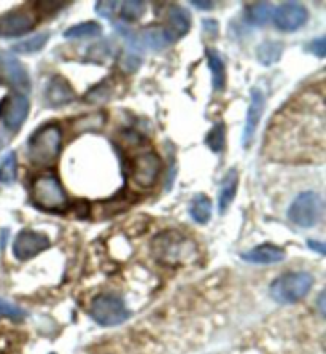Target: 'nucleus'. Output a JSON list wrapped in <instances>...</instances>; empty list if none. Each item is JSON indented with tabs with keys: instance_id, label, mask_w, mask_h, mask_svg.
<instances>
[{
	"instance_id": "29",
	"label": "nucleus",
	"mask_w": 326,
	"mask_h": 354,
	"mask_svg": "<svg viewBox=\"0 0 326 354\" xmlns=\"http://www.w3.org/2000/svg\"><path fill=\"white\" fill-rule=\"evenodd\" d=\"M112 96V82L103 80L97 85H94L90 91L85 95V101L88 104H102L107 102Z\"/></svg>"
},
{
	"instance_id": "28",
	"label": "nucleus",
	"mask_w": 326,
	"mask_h": 354,
	"mask_svg": "<svg viewBox=\"0 0 326 354\" xmlns=\"http://www.w3.org/2000/svg\"><path fill=\"white\" fill-rule=\"evenodd\" d=\"M147 12V3L139 2V0H129V2L121 3V19L126 23H134L142 19L143 14Z\"/></svg>"
},
{
	"instance_id": "17",
	"label": "nucleus",
	"mask_w": 326,
	"mask_h": 354,
	"mask_svg": "<svg viewBox=\"0 0 326 354\" xmlns=\"http://www.w3.org/2000/svg\"><path fill=\"white\" fill-rule=\"evenodd\" d=\"M107 123V114L103 110H94L90 114L82 115L72 121L71 130L75 136L86 134V132L101 131Z\"/></svg>"
},
{
	"instance_id": "2",
	"label": "nucleus",
	"mask_w": 326,
	"mask_h": 354,
	"mask_svg": "<svg viewBox=\"0 0 326 354\" xmlns=\"http://www.w3.org/2000/svg\"><path fill=\"white\" fill-rule=\"evenodd\" d=\"M62 149V130L58 123H45L32 132L27 142V158L37 168L53 166Z\"/></svg>"
},
{
	"instance_id": "9",
	"label": "nucleus",
	"mask_w": 326,
	"mask_h": 354,
	"mask_svg": "<svg viewBox=\"0 0 326 354\" xmlns=\"http://www.w3.org/2000/svg\"><path fill=\"white\" fill-rule=\"evenodd\" d=\"M37 26V16L29 8H14L0 16V37L12 38L34 31Z\"/></svg>"
},
{
	"instance_id": "24",
	"label": "nucleus",
	"mask_w": 326,
	"mask_h": 354,
	"mask_svg": "<svg viewBox=\"0 0 326 354\" xmlns=\"http://www.w3.org/2000/svg\"><path fill=\"white\" fill-rule=\"evenodd\" d=\"M18 177V156L14 152H8L0 160V184L10 185Z\"/></svg>"
},
{
	"instance_id": "15",
	"label": "nucleus",
	"mask_w": 326,
	"mask_h": 354,
	"mask_svg": "<svg viewBox=\"0 0 326 354\" xmlns=\"http://www.w3.org/2000/svg\"><path fill=\"white\" fill-rule=\"evenodd\" d=\"M166 31L169 34L172 42H177L179 38L186 36L191 27V14L186 12L180 5H172L167 13V26Z\"/></svg>"
},
{
	"instance_id": "34",
	"label": "nucleus",
	"mask_w": 326,
	"mask_h": 354,
	"mask_svg": "<svg viewBox=\"0 0 326 354\" xmlns=\"http://www.w3.org/2000/svg\"><path fill=\"white\" fill-rule=\"evenodd\" d=\"M204 32L210 37H216V34H218V23L215 19H204Z\"/></svg>"
},
{
	"instance_id": "19",
	"label": "nucleus",
	"mask_w": 326,
	"mask_h": 354,
	"mask_svg": "<svg viewBox=\"0 0 326 354\" xmlns=\"http://www.w3.org/2000/svg\"><path fill=\"white\" fill-rule=\"evenodd\" d=\"M140 38L143 45L150 47L151 50H162V48H166L167 45H171V43H174L169 34H167L166 27L158 26V24L143 29L140 34Z\"/></svg>"
},
{
	"instance_id": "27",
	"label": "nucleus",
	"mask_w": 326,
	"mask_h": 354,
	"mask_svg": "<svg viewBox=\"0 0 326 354\" xmlns=\"http://www.w3.org/2000/svg\"><path fill=\"white\" fill-rule=\"evenodd\" d=\"M205 144L212 152H214V154L223 152L226 144V126L223 121H216L215 125L212 126V130L205 137Z\"/></svg>"
},
{
	"instance_id": "32",
	"label": "nucleus",
	"mask_w": 326,
	"mask_h": 354,
	"mask_svg": "<svg viewBox=\"0 0 326 354\" xmlns=\"http://www.w3.org/2000/svg\"><path fill=\"white\" fill-rule=\"evenodd\" d=\"M310 51H312L315 56L325 58L326 56V38L320 37V38H317V40H314L312 43H310Z\"/></svg>"
},
{
	"instance_id": "1",
	"label": "nucleus",
	"mask_w": 326,
	"mask_h": 354,
	"mask_svg": "<svg viewBox=\"0 0 326 354\" xmlns=\"http://www.w3.org/2000/svg\"><path fill=\"white\" fill-rule=\"evenodd\" d=\"M151 254L164 265H186L197 257V246L177 230H164L151 239Z\"/></svg>"
},
{
	"instance_id": "13",
	"label": "nucleus",
	"mask_w": 326,
	"mask_h": 354,
	"mask_svg": "<svg viewBox=\"0 0 326 354\" xmlns=\"http://www.w3.org/2000/svg\"><path fill=\"white\" fill-rule=\"evenodd\" d=\"M73 99H75V91H73L71 82L66 77L53 75L49 78L45 88V104L49 109L67 106Z\"/></svg>"
},
{
	"instance_id": "26",
	"label": "nucleus",
	"mask_w": 326,
	"mask_h": 354,
	"mask_svg": "<svg viewBox=\"0 0 326 354\" xmlns=\"http://www.w3.org/2000/svg\"><path fill=\"white\" fill-rule=\"evenodd\" d=\"M48 40H49V34L40 32V34H36V36L26 38V40L16 43V45L13 47V50L16 53H23V55H31V53L40 51L42 48L47 45Z\"/></svg>"
},
{
	"instance_id": "30",
	"label": "nucleus",
	"mask_w": 326,
	"mask_h": 354,
	"mask_svg": "<svg viewBox=\"0 0 326 354\" xmlns=\"http://www.w3.org/2000/svg\"><path fill=\"white\" fill-rule=\"evenodd\" d=\"M0 314H2L3 318L12 319L14 322H21L23 319L26 318V311H24L23 308H19L18 305L3 298H0Z\"/></svg>"
},
{
	"instance_id": "12",
	"label": "nucleus",
	"mask_w": 326,
	"mask_h": 354,
	"mask_svg": "<svg viewBox=\"0 0 326 354\" xmlns=\"http://www.w3.org/2000/svg\"><path fill=\"white\" fill-rule=\"evenodd\" d=\"M266 107V99L263 91L258 90V88H253L250 93V106L249 110H247L245 117V126H244V136H242V145L250 147L251 141H253L255 132L258 130L261 117L264 114Z\"/></svg>"
},
{
	"instance_id": "14",
	"label": "nucleus",
	"mask_w": 326,
	"mask_h": 354,
	"mask_svg": "<svg viewBox=\"0 0 326 354\" xmlns=\"http://www.w3.org/2000/svg\"><path fill=\"white\" fill-rule=\"evenodd\" d=\"M2 71L5 80L10 83V86L13 88L14 93L23 95V93L31 90V78H29V73L16 58L5 55L2 61Z\"/></svg>"
},
{
	"instance_id": "21",
	"label": "nucleus",
	"mask_w": 326,
	"mask_h": 354,
	"mask_svg": "<svg viewBox=\"0 0 326 354\" xmlns=\"http://www.w3.org/2000/svg\"><path fill=\"white\" fill-rule=\"evenodd\" d=\"M190 215L196 224H201V225L209 224V220L212 217V200L209 196L204 193L196 195L195 198L191 200Z\"/></svg>"
},
{
	"instance_id": "22",
	"label": "nucleus",
	"mask_w": 326,
	"mask_h": 354,
	"mask_svg": "<svg viewBox=\"0 0 326 354\" xmlns=\"http://www.w3.org/2000/svg\"><path fill=\"white\" fill-rule=\"evenodd\" d=\"M284 43L281 42H274V40H268L263 42L256 50V58H258L260 64L263 66H273V64L279 62L281 55H284Z\"/></svg>"
},
{
	"instance_id": "3",
	"label": "nucleus",
	"mask_w": 326,
	"mask_h": 354,
	"mask_svg": "<svg viewBox=\"0 0 326 354\" xmlns=\"http://www.w3.org/2000/svg\"><path fill=\"white\" fill-rule=\"evenodd\" d=\"M32 201L37 208L48 213H61L68 208L66 190L54 173L38 174L32 184Z\"/></svg>"
},
{
	"instance_id": "23",
	"label": "nucleus",
	"mask_w": 326,
	"mask_h": 354,
	"mask_svg": "<svg viewBox=\"0 0 326 354\" xmlns=\"http://www.w3.org/2000/svg\"><path fill=\"white\" fill-rule=\"evenodd\" d=\"M274 14V8L269 2H256L249 5L247 8V21H249L251 26H266L271 16Z\"/></svg>"
},
{
	"instance_id": "35",
	"label": "nucleus",
	"mask_w": 326,
	"mask_h": 354,
	"mask_svg": "<svg viewBox=\"0 0 326 354\" xmlns=\"http://www.w3.org/2000/svg\"><path fill=\"white\" fill-rule=\"evenodd\" d=\"M191 5L199 10H204V12H209V10L215 7L214 2H204V0H191Z\"/></svg>"
},
{
	"instance_id": "38",
	"label": "nucleus",
	"mask_w": 326,
	"mask_h": 354,
	"mask_svg": "<svg viewBox=\"0 0 326 354\" xmlns=\"http://www.w3.org/2000/svg\"><path fill=\"white\" fill-rule=\"evenodd\" d=\"M49 354H56V353H49Z\"/></svg>"
},
{
	"instance_id": "5",
	"label": "nucleus",
	"mask_w": 326,
	"mask_h": 354,
	"mask_svg": "<svg viewBox=\"0 0 326 354\" xmlns=\"http://www.w3.org/2000/svg\"><path fill=\"white\" fill-rule=\"evenodd\" d=\"M90 313L94 321L103 327L120 326L131 316V311L126 308L125 300L115 294H101L94 297Z\"/></svg>"
},
{
	"instance_id": "16",
	"label": "nucleus",
	"mask_w": 326,
	"mask_h": 354,
	"mask_svg": "<svg viewBox=\"0 0 326 354\" xmlns=\"http://www.w3.org/2000/svg\"><path fill=\"white\" fill-rule=\"evenodd\" d=\"M242 259L255 265H274L285 259V250L275 244H260L249 252L242 254Z\"/></svg>"
},
{
	"instance_id": "4",
	"label": "nucleus",
	"mask_w": 326,
	"mask_h": 354,
	"mask_svg": "<svg viewBox=\"0 0 326 354\" xmlns=\"http://www.w3.org/2000/svg\"><path fill=\"white\" fill-rule=\"evenodd\" d=\"M314 278L305 272H294L281 274L271 284V297L281 305L298 303L310 292Z\"/></svg>"
},
{
	"instance_id": "6",
	"label": "nucleus",
	"mask_w": 326,
	"mask_h": 354,
	"mask_svg": "<svg viewBox=\"0 0 326 354\" xmlns=\"http://www.w3.org/2000/svg\"><path fill=\"white\" fill-rule=\"evenodd\" d=\"M323 213V200L315 191L298 195L288 208V219L301 228H312L318 224Z\"/></svg>"
},
{
	"instance_id": "36",
	"label": "nucleus",
	"mask_w": 326,
	"mask_h": 354,
	"mask_svg": "<svg viewBox=\"0 0 326 354\" xmlns=\"http://www.w3.org/2000/svg\"><path fill=\"white\" fill-rule=\"evenodd\" d=\"M308 246L312 250H317L318 254H322V255H325L326 254V246L323 244V243H320V241H315V239H309L308 241Z\"/></svg>"
},
{
	"instance_id": "7",
	"label": "nucleus",
	"mask_w": 326,
	"mask_h": 354,
	"mask_svg": "<svg viewBox=\"0 0 326 354\" xmlns=\"http://www.w3.org/2000/svg\"><path fill=\"white\" fill-rule=\"evenodd\" d=\"M162 169V161L160 155L153 150L140 152L136 155L131 165V182L137 189L148 190L153 189L160 179Z\"/></svg>"
},
{
	"instance_id": "11",
	"label": "nucleus",
	"mask_w": 326,
	"mask_h": 354,
	"mask_svg": "<svg viewBox=\"0 0 326 354\" xmlns=\"http://www.w3.org/2000/svg\"><path fill=\"white\" fill-rule=\"evenodd\" d=\"M275 27L281 32H294L308 23L309 12L303 3L284 2L273 14Z\"/></svg>"
},
{
	"instance_id": "33",
	"label": "nucleus",
	"mask_w": 326,
	"mask_h": 354,
	"mask_svg": "<svg viewBox=\"0 0 326 354\" xmlns=\"http://www.w3.org/2000/svg\"><path fill=\"white\" fill-rule=\"evenodd\" d=\"M139 66H140V59L137 58V56H134V55H129V56H126L125 59H123L121 61V67L125 69L126 72H136L137 69H139Z\"/></svg>"
},
{
	"instance_id": "20",
	"label": "nucleus",
	"mask_w": 326,
	"mask_h": 354,
	"mask_svg": "<svg viewBox=\"0 0 326 354\" xmlns=\"http://www.w3.org/2000/svg\"><path fill=\"white\" fill-rule=\"evenodd\" d=\"M207 62H209L210 75H212V86L215 91H223L226 86V66L215 50H207Z\"/></svg>"
},
{
	"instance_id": "25",
	"label": "nucleus",
	"mask_w": 326,
	"mask_h": 354,
	"mask_svg": "<svg viewBox=\"0 0 326 354\" xmlns=\"http://www.w3.org/2000/svg\"><path fill=\"white\" fill-rule=\"evenodd\" d=\"M102 34V26L96 21H86L75 24V26L68 27L66 32H64V37L66 38H90V37H97Z\"/></svg>"
},
{
	"instance_id": "37",
	"label": "nucleus",
	"mask_w": 326,
	"mask_h": 354,
	"mask_svg": "<svg viewBox=\"0 0 326 354\" xmlns=\"http://www.w3.org/2000/svg\"><path fill=\"white\" fill-rule=\"evenodd\" d=\"M8 141H10L8 134H7V132H5L3 128H0V150H2L3 147L8 144Z\"/></svg>"
},
{
	"instance_id": "10",
	"label": "nucleus",
	"mask_w": 326,
	"mask_h": 354,
	"mask_svg": "<svg viewBox=\"0 0 326 354\" xmlns=\"http://www.w3.org/2000/svg\"><path fill=\"white\" fill-rule=\"evenodd\" d=\"M49 246H51V241L45 233L29 228L21 230L13 241V255L21 262H26V260H31L36 255L42 254Z\"/></svg>"
},
{
	"instance_id": "8",
	"label": "nucleus",
	"mask_w": 326,
	"mask_h": 354,
	"mask_svg": "<svg viewBox=\"0 0 326 354\" xmlns=\"http://www.w3.org/2000/svg\"><path fill=\"white\" fill-rule=\"evenodd\" d=\"M29 99L19 93H10L0 101V120L8 131L16 132L26 121L29 115Z\"/></svg>"
},
{
	"instance_id": "31",
	"label": "nucleus",
	"mask_w": 326,
	"mask_h": 354,
	"mask_svg": "<svg viewBox=\"0 0 326 354\" xmlns=\"http://www.w3.org/2000/svg\"><path fill=\"white\" fill-rule=\"evenodd\" d=\"M116 7H118L116 2H105V0H102V2L96 3V13L99 16L105 19H113V16H115L116 13Z\"/></svg>"
},
{
	"instance_id": "18",
	"label": "nucleus",
	"mask_w": 326,
	"mask_h": 354,
	"mask_svg": "<svg viewBox=\"0 0 326 354\" xmlns=\"http://www.w3.org/2000/svg\"><path fill=\"white\" fill-rule=\"evenodd\" d=\"M237 185H239V173H237L236 168H231L226 173L223 182H221L218 195V211L221 214H225L229 209V206L233 204L237 193Z\"/></svg>"
}]
</instances>
